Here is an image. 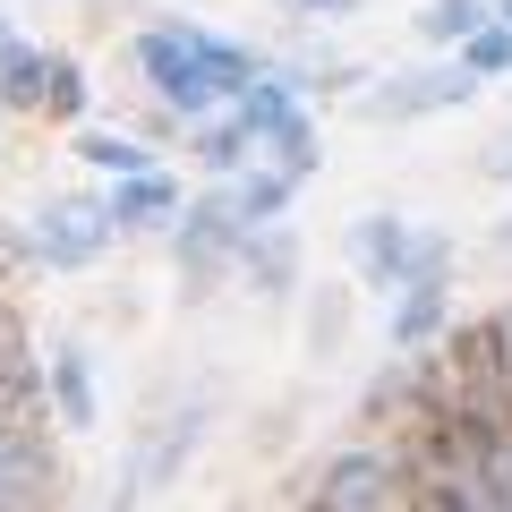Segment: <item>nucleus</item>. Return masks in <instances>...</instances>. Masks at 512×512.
<instances>
[{"label":"nucleus","instance_id":"a211bd4d","mask_svg":"<svg viewBox=\"0 0 512 512\" xmlns=\"http://www.w3.org/2000/svg\"><path fill=\"white\" fill-rule=\"evenodd\" d=\"M291 9H308V18H342V9H359V0H291Z\"/></svg>","mask_w":512,"mask_h":512},{"label":"nucleus","instance_id":"ddd939ff","mask_svg":"<svg viewBox=\"0 0 512 512\" xmlns=\"http://www.w3.org/2000/svg\"><path fill=\"white\" fill-rule=\"evenodd\" d=\"M436 325H444V282H419L402 299V316H393V342H427Z\"/></svg>","mask_w":512,"mask_h":512},{"label":"nucleus","instance_id":"dca6fc26","mask_svg":"<svg viewBox=\"0 0 512 512\" xmlns=\"http://www.w3.org/2000/svg\"><path fill=\"white\" fill-rule=\"evenodd\" d=\"M248 146H256L248 128H239V120H222V128H205V146H197V154H205V163H214V171H231V163H239V154H248Z\"/></svg>","mask_w":512,"mask_h":512},{"label":"nucleus","instance_id":"f03ea898","mask_svg":"<svg viewBox=\"0 0 512 512\" xmlns=\"http://www.w3.org/2000/svg\"><path fill=\"white\" fill-rule=\"evenodd\" d=\"M350 256H359V274L376 282V291H419V282H444V265H453V239L410 231L402 214H367L359 231H350Z\"/></svg>","mask_w":512,"mask_h":512},{"label":"nucleus","instance_id":"9d476101","mask_svg":"<svg viewBox=\"0 0 512 512\" xmlns=\"http://www.w3.org/2000/svg\"><path fill=\"white\" fill-rule=\"evenodd\" d=\"M222 205H231L239 222H256V231H265V222H282V205H291V180H282V171H248Z\"/></svg>","mask_w":512,"mask_h":512},{"label":"nucleus","instance_id":"6e6552de","mask_svg":"<svg viewBox=\"0 0 512 512\" xmlns=\"http://www.w3.org/2000/svg\"><path fill=\"white\" fill-rule=\"evenodd\" d=\"M103 214H111V231H137V222L171 214V180H163V171H146V180H120V188L103 197Z\"/></svg>","mask_w":512,"mask_h":512},{"label":"nucleus","instance_id":"2eb2a0df","mask_svg":"<svg viewBox=\"0 0 512 512\" xmlns=\"http://www.w3.org/2000/svg\"><path fill=\"white\" fill-rule=\"evenodd\" d=\"M461 69L487 77V69H512V26H478L470 43H461Z\"/></svg>","mask_w":512,"mask_h":512},{"label":"nucleus","instance_id":"39448f33","mask_svg":"<svg viewBox=\"0 0 512 512\" xmlns=\"http://www.w3.org/2000/svg\"><path fill=\"white\" fill-rule=\"evenodd\" d=\"M239 239H248V222H239L222 197L188 205V222H180V274H188V282H214L222 265L239 256Z\"/></svg>","mask_w":512,"mask_h":512},{"label":"nucleus","instance_id":"6ab92c4d","mask_svg":"<svg viewBox=\"0 0 512 512\" xmlns=\"http://www.w3.org/2000/svg\"><path fill=\"white\" fill-rule=\"evenodd\" d=\"M9 52H18V35H9V18H0V60H9Z\"/></svg>","mask_w":512,"mask_h":512},{"label":"nucleus","instance_id":"20e7f679","mask_svg":"<svg viewBox=\"0 0 512 512\" xmlns=\"http://www.w3.org/2000/svg\"><path fill=\"white\" fill-rule=\"evenodd\" d=\"M470 94H478V77L453 60V69H419V77H393L384 94H367V120H427V111H453Z\"/></svg>","mask_w":512,"mask_h":512},{"label":"nucleus","instance_id":"f3484780","mask_svg":"<svg viewBox=\"0 0 512 512\" xmlns=\"http://www.w3.org/2000/svg\"><path fill=\"white\" fill-rule=\"evenodd\" d=\"M43 103H52V111H86V77H77V60H52V86H43Z\"/></svg>","mask_w":512,"mask_h":512},{"label":"nucleus","instance_id":"f8f14e48","mask_svg":"<svg viewBox=\"0 0 512 512\" xmlns=\"http://www.w3.org/2000/svg\"><path fill=\"white\" fill-rule=\"evenodd\" d=\"M43 86H52V52H9L0 60V94H9V103H43Z\"/></svg>","mask_w":512,"mask_h":512},{"label":"nucleus","instance_id":"7ed1b4c3","mask_svg":"<svg viewBox=\"0 0 512 512\" xmlns=\"http://www.w3.org/2000/svg\"><path fill=\"white\" fill-rule=\"evenodd\" d=\"M111 248V214L94 197H52L35 214V256L43 265H60V274H77V265H94V256Z\"/></svg>","mask_w":512,"mask_h":512},{"label":"nucleus","instance_id":"4468645a","mask_svg":"<svg viewBox=\"0 0 512 512\" xmlns=\"http://www.w3.org/2000/svg\"><path fill=\"white\" fill-rule=\"evenodd\" d=\"M419 26H427L436 43H470L478 26H487V0H436V9H427Z\"/></svg>","mask_w":512,"mask_h":512},{"label":"nucleus","instance_id":"aec40b11","mask_svg":"<svg viewBox=\"0 0 512 512\" xmlns=\"http://www.w3.org/2000/svg\"><path fill=\"white\" fill-rule=\"evenodd\" d=\"M504 171H512V154H504Z\"/></svg>","mask_w":512,"mask_h":512},{"label":"nucleus","instance_id":"f257e3e1","mask_svg":"<svg viewBox=\"0 0 512 512\" xmlns=\"http://www.w3.org/2000/svg\"><path fill=\"white\" fill-rule=\"evenodd\" d=\"M137 60H146L154 94H163L171 111H188V120H205V111H214L222 94H239L248 69H256L239 43L205 35V26H188V18L180 26H146V35H137Z\"/></svg>","mask_w":512,"mask_h":512},{"label":"nucleus","instance_id":"1a4fd4ad","mask_svg":"<svg viewBox=\"0 0 512 512\" xmlns=\"http://www.w3.org/2000/svg\"><path fill=\"white\" fill-rule=\"evenodd\" d=\"M77 154H86L94 171H111V180H146V171H154V154L137 146V137H111V128H86Z\"/></svg>","mask_w":512,"mask_h":512},{"label":"nucleus","instance_id":"0eeeda50","mask_svg":"<svg viewBox=\"0 0 512 512\" xmlns=\"http://www.w3.org/2000/svg\"><path fill=\"white\" fill-rule=\"evenodd\" d=\"M239 256H248V274L265 282V291H291V274H299V239L282 231V222L248 231V239H239Z\"/></svg>","mask_w":512,"mask_h":512},{"label":"nucleus","instance_id":"423d86ee","mask_svg":"<svg viewBox=\"0 0 512 512\" xmlns=\"http://www.w3.org/2000/svg\"><path fill=\"white\" fill-rule=\"evenodd\" d=\"M384 495H393V461L384 453H342V461H325L308 512H384Z\"/></svg>","mask_w":512,"mask_h":512},{"label":"nucleus","instance_id":"9b49d317","mask_svg":"<svg viewBox=\"0 0 512 512\" xmlns=\"http://www.w3.org/2000/svg\"><path fill=\"white\" fill-rule=\"evenodd\" d=\"M52 393H60V419L94 427V376H86V350H52Z\"/></svg>","mask_w":512,"mask_h":512}]
</instances>
